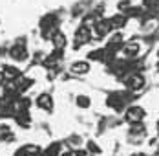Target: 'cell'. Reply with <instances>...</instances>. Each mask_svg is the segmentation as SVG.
<instances>
[{
	"label": "cell",
	"mask_w": 159,
	"mask_h": 156,
	"mask_svg": "<svg viewBox=\"0 0 159 156\" xmlns=\"http://www.w3.org/2000/svg\"><path fill=\"white\" fill-rule=\"evenodd\" d=\"M7 55L16 62H22L26 61L28 57H30V53H28V48H26V42L24 41H16L11 44V48L7 50Z\"/></svg>",
	"instance_id": "6da1fadb"
},
{
	"label": "cell",
	"mask_w": 159,
	"mask_h": 156,
	"mask_svg": "<svg viewBox=\"0 0 159 156\" xmlns=\"http://www.w3.org/2000/svg\"><path fill=\"white\" fill-rule=\"evenodd\" d=\"M92 37H93V30L88 26V24H80L79 28L75 30V50L80 48L82 44H88L90 41H92Z\"/></svg>",
	"instance_id": "7a4b0ae2"
},
{
	"label": "cell",
	"mask_w": 159,
	"mask_h": 156,
	"mask_svg": "<svg viewBox=\"0 0 159 156\" xmlns=\"http://www.w3.org/2000/svg\"><path fill=\"white\" fill-rule=\"evenodd\" d=\"M144 116H146V110L143 107H139V105H130L125 112V119H126L130 125L134 123H143Z\"/></svg>",
	"instance_id": "3957f363"
},
{
	"label": "cell",
	"mask_w": 159,
	"mask_h": 156,
	"mask_svg": "<svg viewBox=\"0 0 159 156\" xmlns=\"http://www.w3.org/2000/svg\"><path fill=\"white\" fill-rule=\"evenodd\" d=\"M0 70L4 74V81H7V83H15V81H18L22 77V70L13 66V64H2Z\"/></svg>",
	"instance_id": "277c9868"
},
{
	"label": "cell",
	"mask_w": 159,
	"mask_h": 156,
	"mask_svg": "<svg viewBox=\"0 0 159 156\" xmlns=\"http://www.w3.org/2000/svg\"><path fill=\"white\" fill-rule=\"evenodd\" d=\"M93 37L95 39H104L108 33H110V24H108V18H99L95 20V24H93Z\"/></svg>",
	"instance_id": "5b68a950"
},
{
	"label": "cell",
	"mask_w": 159,
	"mask_h": 156,
	"mask_svg": "<svg viewBox=\"0 0 159 156\" xmlns=\"http://www.w3.org/2000/svg\"><path fill=\"white\" fill-rule=\"evenodd\" d=\"M42 154H44V151L39 145H33V143L22 145L20 149L15 151V156H42Z\"/></svg>",
	"instance_id": "8992f818"
},
{
	"label": "cell",
	"mask_w": 159,
	"mask_h": 156,
	"mask_svg": "<svg viewBox=\"0 0 159 156\" xmlns=\"http://www.w3.org/2000/svg\"><path fill=\"white\" fill-rule=\"evenodd\" d=\"M35 105L39 107L40 110H46V112H51L53 110V97L49 94H39L37 99H35Z\"/></svg>",
	"instance_id": "52a82bcc"
},
{
	"label": "cell",
	"mask_w": 159,
	"mask_h": 156,
	"mask_svg": "<svg viewBox=\"0 0 159 156\" xmlns=\"http://www.w3.org/2000/svg\"><path fill=\"white\" fill-rule=\"evenodd\" d=\"M125 85H126L128 90H141L144 85V77L139 76V74H130L126 79H125Z\"/></svg>",
	"instance_id": "ba28073f"
},
{
	"label": "cell",
	"mask_w": 159,
	"mask_h": 156,
	"mask_svg": "<svg viewBox=\"0 0 159 156\" xmlns=\"http://www.w3.org/2000/svg\"><path fill=\"white\" fill-rule=\"evenodd\" d=\"M108 24H110L111 30L119 31V30H123V28L128 24V17L125 15V13H115L113 17L108 18Z\"/></svg>",
	"instance_id": "9c48e42d"
},
{
	"label": "cell",
	"mask_w": 159,
	"mask_h": 156,
	"mask_svg": "<svg viewBox=\"0 0 159 156\" xmlns=\"http://www.w3.org/2000/svg\"><path fill=\"white\" fill-rule=\"evenodd\" d=\"M139 51H141V44L135 42V41L125 42V46H123V53L126 55L128 59H134L135 55H139Z\"/></svg>",
	"instance_id": "30bf717a"
},
{
	"label": "cell",
	"mask_w": 159,
	"mask_h": 156,
	"mask_svg": "<svg viewBox=\"0 0 159 156\" xmlns=\"http://www.w3.org/2000/svg\"><path fill=\"white\" fill-rule=\"evenodd\" d=\"M15 121L18 127L22 129H28L31 125V118H30V110H16L15 114Z\"/></svg>",
	"instance_id": "8fae6325"
},
{
	"label": "cell",
	"mask_w": 159,
	"mask_h": 156,
	"mask_svg": "<svg viewBox=\"0 0 159 156\" xmlns=\"http://www.w3.org/2000/svg\"><path fill=\"white\" fill-rule=\"evenodd\" d=\"M70 72L71 74H77V76H84L90 72V61H75L70 66Z\"/></svg>",
	"instance_id": "7c38bea8"
},
{
	"label": "cell",
	"mask_w": 159,
	"mask_h": 156,
	"mask_svg": "<svg viewBox=\"0 0 159 156\" xmlns=\"http://www.w3.org/2000/svg\"><path fill=\"white\" fill-rule=\"evenodd\" d=\"M51 44H53L55 50H64L66 44H68V39H66V35H64L62 31L59 30V31L53 33V37H51Z\"/></svg>",
	"instance_id": "4fadbf2b"
},
{
	"label": "cell",
	"mask_w": 159,
	"mask_h": 156,
	"mask_svg": "<svg viewBox=\"0 0 159 156\" xmlns=\"http://www.w3.org/2000/svg\"><path fill=\"white\" fill-rule=\"evenodd\" d=\"M110 59V55H108V51H106V48H97V50H92L90 53H88V61H108Z\"/></svg>",
	"instance_id": "5bb4252c"
},
{
	"label": "cell",
	"mask_w": 159,
	"mask_h": 156,
	"mask_svg": "<svg viewBox=\"0 0 159 156\" xmlns=\"http://www.w3.org/2000/svg\"><path fill=\"white\" fill-rule=\"evenodd\" d=\"M33 83H35V79H31V77H24V76H22V77L18 79V81H15V85H13V86L16 88V92H18V94H22V92H26V90H30Z\"/></svg>",
	"instance_id": "9a60e30c"
},
{
	"label": "cell",
	"mask_w": 159,
	"mask_h": 156,
	"mask_svg": "<svg viewBox=\"0 0 159 156\" xmlns=\"http://www.w3.org/2000/svg\"><path fill=\"white\" fill-rule=\"evenodd\" d=\"M15 140V132L11 130V127L7 123H0V141H13Z\"/></svg>",
	"instance_id": "2e32d148"
},
{
	"label": "cell",
	"mask_w": 159,
	"mask_h": 156,
	"mask_svg": "<svg viewBox=\"0 0 159 156\" xmlns=\"http://www.w3.org/2000/svg\"><path fill=\"white\" fill-rule=\"evenodd\" d=\"M61 154H62V145L59 141H53V143H49L48 147L44 149V154L42 156H61Z\"/></svg>",
	"instance_id": "e0dca14e"
},
{
	"label": "cell",
	"mask_w": 159,
	"mask_h": 156,
	"mask_svg": "<svg viewBox=\"0 0 159 156\" xmlns=\"http://www.w3.org/2000/svg\"><path fill=\"white\" fill-rule=\"evenodd\" d=\"M16 110H30L31 107V99L30 97H26V95H20V99L16 101Z\"/></svg>",
	"instance_id": "ac0fdd59"
},
{
	"label": "cell",
	"mask_w": 159,
	"mask_h": 156,
	"mask_svg": "<svg viewBox=\"0 0 159 156\" xmlns=\"http://www.w3.org/2000/svg\"><path fill=\"white\" fill-rule=\"evenodd\" d=\"M75 103H77L79 109H90L92 99H90L88 95H77V97H75Z\"/></svg>",
	"instance_id": "d6986e66"
},
{
	"label": "cell",
	"mask_w": 159,
	"mask_h": 156,
	"mask_svg": "<svg viewBox=\"0 0 159 156\" xmlns=\"http://www.w3.org/2000/svg\"><path fill=\"white\" fill-rule=\"evenodd\" d=\"M86 151H88L90 154H101V147H99L93 140H90L86 143Z\"/></svg>",
	"instance_id": "ffe728a7"
},
{
	"label": "cell",
	"mask_w": 159,
	"mask_h": 156,
	"mask_svg": "<svg viewBox=\"0 0 159 156\" xmlns=\"http://www.w3.org/2000/svg\"><path fill=\"white\" fill-rule=\"evenodd\" d=\"M143 6L154 11V6H159V0H143Z\"/></svg>",
	"instance_id": "44dd1931"
},
{
	"label": "cell",
	"mask_w": 159,
	"mask_h": 156,
	"mask_svg": "<svg viewBox=\"0 0 159 156\" xmlns=\"http://www.w3.org/2000/svg\"><path fill=\"white\" fill-rule=\"evenodd\" d=\"M73 154H75V156H88L90 153H88L86 149H75V151H73Z\"/></svg>",
	"instance_id": "7402d4cb"
},
{
	"label": "cell",
	"mask_w": 159,
	"mask_h": 156,
	"mask_svg": "<svg viewBox=\"0 0 159 156\" xmlns=\"http://www.w3.org/2000/svg\"><path fill=\"white\" fill-rule=\"evenodd\" d=\"M61 156H75V154H73V151H66V153H62Z\"/></svg>",
	"instance_id": "603a6c76"
},
{
	"label": "cell",
	"mask_w": 159,
	"mask_h": 156,
	"mask_svg": "<svg viewBox=\"0 0 159 156\" xmlns=\"http://www.w3.org/2000/svg\"><path fill=\"white\" fill-rule=\"evenodd\" d=\"M2 83H4V74H2V70H0V86H2Z\"/></svg>",
	"instance_id": "cb8c5ba5"
},
{
	"label": "cell",
	"mask_w": 159,
	"mask_h": 156,
	"mask_svg": "<svg viewBox=\"0 0 159 156\" xmlns=\"http://www.w3.org/2000/svg\"><path fill=\"white\" fill-rule=\"evenodd\" d=\"M130 156H146L144 153H134V154H130Z\"/></svg>",
	"instance_id": "d4e9b609"
},
{
	"label": "cell",
	"mask_w": 159,
	"mask_h": 156,
	"mask_svg": "<svg viewBox=\"0 0 159 156\" xmlns=\"http://www.w3.org/2000/svg\"><path fill=\"white\" fill-rule=\"evenodd\" d=\"M157 57H159V51H157Z\"/></svg>",
	"instance_id": "484cf974"
}]
</instances>
